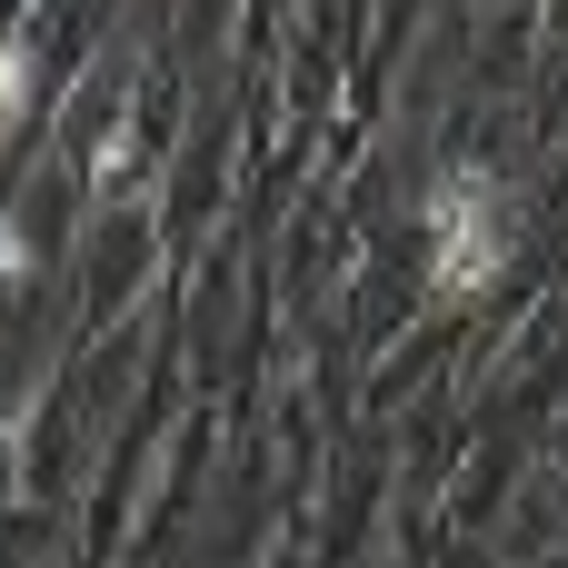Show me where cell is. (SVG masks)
Here are the masks:
<instances>
[{
    "label": "cell",
    "mask_w": 568,
    "mask_h": 568,
    "mask_svg": "<svg viewBox=\"0 0 568 568\" xmlns=\"http://www.w3.org/2000/svg\"><path fill=\"white\" fill-rule=\"evenodd\" d=\"M429 230H439V280H449V290H469V280L499 260V210H489V190H479L469 170L429 200Z\"/></svg>",
    "instance_id": "6da1fadb"
},
{
    "label": "cell",
    "mask_w": 568,
    "mask_h": 568,
    "mask_svg": "<svg viewBox=\"0 0 568 568\" xmlns=\"http://www.w3.org/2000/svg\"><path fill=\"white\" fill-rule=\"evenodd\" d=\"M10 90H20V60H0V110H10Z\"/></svg>",
    "instance_id": "7a4b0ae2"
}]
</instances>
